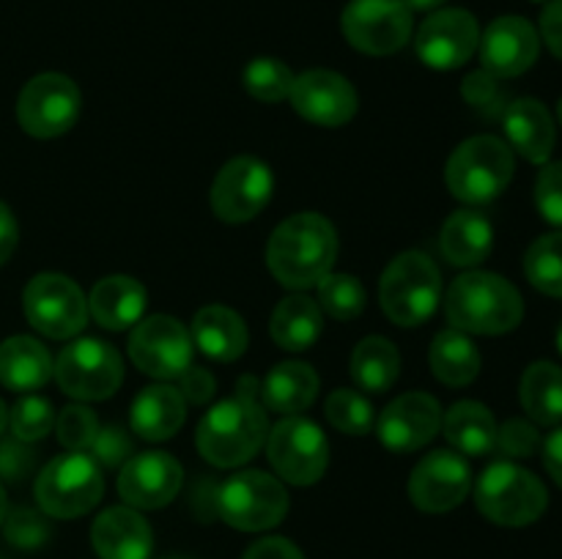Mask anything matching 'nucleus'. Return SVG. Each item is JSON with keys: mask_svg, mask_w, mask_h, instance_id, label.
<instances>
[{"mask_svg": "<svg viewBox=\"0 0 562 559\" xmlns=\"http://www.w3.org/2000/svg\"><path fill=\"white\" fill-rule=\"evenodd\" d=\"M327 420L333 427L349 436H366L373 427V406L366 395L355 392V389H333L327 395Z\"/></svg>", "mask_w": 562, "mask_h": 559, "instance_id": "nucleus-37", "label": "nucleus"}, {"mask_svg": "<svg viewBox=\"0 0 562 559\" xmlns=\"http://www.w3.org/2000/svg\"><path fill=\"white\" fill-rule=\"evenodd\" d=\"M481 64L497 80H510L530 69L541 53V36L525 16H499L481 33Z\"/></svg>", "mask_w": 562, "mask_h": 559, "instance_id": "nucleus-19", "label": "nucleus"}, {"mask_svg": "<svg viewBox=\"0 0 562 559\" xmlns=\"http://www.w3.org/2000/svg\"><path fill=\"white\" fill-rule=\"evenodd\" d=\"M475 504L499 526H527L543 515L549 504L547 486L514 460H497L481 475Z\"/></svg>", "mask_w": 562, "mask_h": 559, "instance_id": "nucleus-6", "label": "nucleus"}, {"mask_svg": "<svg viewBox=\"0 0 562 559\" xmlns=\"http://www.w3.org/2000/svg\"><path fill=\"white\" fill-rule=\"evenodd\" d=\"M190 338L209 360L234 362L245 354L250 334L239 312L223 305H209L195 312Z\"/></svg>", "mask_w": 562, "mask_h": 559, "instance_id": "nucleus-26", "label": "nucleus"}, {"mask_svg": "<svg viewBox=\"0 0 562 559\" xmlns=\"http://www.w3.org/2000/svg\"><path fill=\"white\" fill-rule=\"evenodd\" d=\"M11 433L22 442H38L55 427V409L42 395H25L9 411Z\"/></svg>", "mask_w": 562, "mask_h": 559, "instance_id": "nucleus-39", "label": "nucleus"}, {"mask_svg": "<svg viewBox=\"0 0 562 559\" xmlns=\"http://www.w3.org/2000/svg\"><path fill=\"white\" fill-rule=\"evenodd\" d=\"M5 422H9V411H5V406H3V400H0V433H3V427H5Z\"/></svg>", "mask_w": 562, "mask_h": 559, "instance_id": "nucleus-54", "label": "nucleus"}, {"mask_svg": "<svg viewBox=\"0 0 562 559\" xmlns=\"http://www.w3.org/2000/svg\"><path fill=\"white\" fill-rule=\"evenodd\" d=\"M322 307L305 294H291L274 307L269 332L272 340L285 351H305L322 338Z\"/></svg>", "mask_w": 562, "mask_h": 559, "instance_id": "nucleus-31", "label": "nucleus"}, {"mask_svg": "<svg viewBox=\"0 0 562 559\" xmlns=\"http://www.w3.org/2000/svg\"><path fill=\"white\" fill-rule=\"evenodd\" d=\"M316 395L318 376L305 362H280L267 373L261 384L263 406L283 417H294L311 409Z\"/></svg>", "mask_w": 562, "mask_h": 559, "instance_id": "nucleus-29", "label": "nucleus"}, {"mask_svg": "<svg viewBox=\"0 0 562 559\" xmlns=\"http://www.w3.org/2000/svg\"><path fill=\"white\" fill-rule=\"evenodd\" d=\"M53 376V356L38 340L16 334L0 343V384L14 392H33Z\"/></svg>", "mask_w": 562, "mask_h": 559, "instance_id": "nucleus-27", "label": "nucleus"}, {"mask_svg": "<svg viewBox=\"0 0 562 559\" xmlns=\"http://www.w3.org/2000/svg\"><path fill=\"white\" fill-rule=\"evenodd\" d=\"M258 395L261 389H258L256 378L245 376L234 398L220 400L214 409L203 414L195 444L198 453L209 464L220 466V469H234V466L247 464L263 447L269 425L267 411L258 403Z\"/></svg>", "mask_w": 562, "mask_h": 559, "instance_id": "nucleus-1", "label": "nucleus"}, {"mask_svg": "<svg viewBox=\"0 0 562 559\" xmlns=\"http://www.w3.org/2000/svg\"><path fill=\"white\" fill-rule=\"evenodd\" d=\"M442 427V406L428 392L398 395L379 417V438L393 453L426 447Z\"/></svg>", "mask_w": 562, "mask_h": 559, "instance_id": "nucleus-21", "label": "nucleus"}, {"mask_svg": "<svg viewBox=\"0 0 562 559\" xmlns=\"http://www.w3.org/2000/svg\"><path fill=\"white\" fill-rule=\"evenodd\" d=\"M132 449H135V444H132V436L126 427L104 425L99 427L97 438H93L91 458L99 466H104V469H119V466H124L132 458Z\"/></svg>", "mask_w": 562, "mask_h": 559, "instance_id": "nucleus-42", "label": "nucleus"}, {"mask_svg": "<svg viewBox=\"0 0 562 559\" xmlns=\"http://www.w3.org/2000/svg\"><path fill=\"white\" fill-rule=\"evenodd\" d=\"M294 85V71L278 58H256L245 69V88L258 102H283Z\"/></svg>", "mask_w": 562, "mask_h": 559, "instance_id": "nucleus-38", "label": "nucleus"}, {"mask_svg": "<svg viewBox=\"0 0 562 559\" xmlns=\"http://www.w3.org/2000/svg\"><path fill=\"white\" fill-rule=\"evenodd\" d=\"M272 170L258 157H236L223 164L212 184V212L223 223H247L272 197Z\"/></svg>", "mask_w": 562, "mask_h": 559, "instance_id": "nucleus-15", "label": "nucleus"}, {"mask_svg": "<svg viewBox=\"0 0 562 559\" xmlns=\"http://www.w3.org/2000/svg\"><path fill=\"white\" fill-rule=\"evenodd\" d=\"M461 93H464V99L472 104V107L486 110L497 102L503 91H499L497 77H492L488 71L481 69V71H472V75L467 77L464 85H461Z\"/></svg>", "mask_w": 562, "mask_h": 559, "instance_id": "nucleus-46", "label": "nucleus"}, {"mask_svg": "<svg viewBox=\"0 0 562 559\" xmlns=\"http://www.w3.org/2000/svg\"><path fill=\"white\" fill-rule=\"evenodd\" d=\"M481 44V25L467 9H439L415 36L417 58L439 71L464 66Z\"/></svg>", "mask_w": 562, "mask_h": 559, "instance_id": "nucleus-16", "label": "nucleus"}, {"mask_svg": "<svg viewBox=\"0 0 562 559\" xmlns=\"http://www.w3.org/2000/svg\"><path fill=\"white\" fill-rule=\"evenodd\" d=\"M431 373L448 387H467L481 373V351L461 329H442L428 351Z\"/></svg>", "mask_w": 562, "mask_h": 559, "instance_id": "nucleus-32", "label": "nucleus"}, {"mask_svg": "<svg viewBox=\"0 0 562 559\" xmlns=\"http://www.w3.org/2000/svg\"><path fill=\"white\" fill-rule=\"evenodd\" d=\"M492 247L494 228L483 214L461 208V212L450 214L448 223L442 225L439 250H442L445 261L453 266H477L481 261H486Z\"/></svg>", "mask_w": 562, "mask_h": 559, "instance_id": "nucleus-28", "label": "nucleus"}, {"mask_svg": "<svg viewBox=\"0 0 562 559\" xmlns=\"http://www.w3.org/2000/svg\"><path fill=\"white\" fill-rule=\"evenodd\" d=\"M245 559H305L300 548L285 537H263L256 546L247 548Z\"/></svg>", "mask_w": 562, "mask_h": 559, "instance_id": "nucleus-48", "label": "nucleus"}, {"mask_svg": "<svg viewBox=\"0 0 562 559\" xmlns=\"http://www.w3.org/2000/svg\"><path fill=\"white\" fill-rule=\"evenodd\" d=\"M58 387L77 400H104L124 381V362L110 343L80 338L64 345L53 365Z\"/></svg>", "mask_w": 562, "mask_h": 559, "instance_id": "nucleus-9", "label": "nucleus"}, {"mask_svg": "<svg viewBox=\"0 0 562 559\" xmlns=\"http://www.w3.org/2000/svg\"><path fill=\"white\" fill-rule=\"evenodd\" d=\"M5 540L16 548H38L49 540V524L38 510L16 507L3 518Z\"/></svg>", "mask_w": 562, "mask_h": 559, "instance_id": "nucleus-41", "label": "nucleus"}, {"mask_svg": "<svg viewBox=\"0 0 562 559\" xmlns=\"http://www.w3.org/2000/svg\"><path fill=\"white\" fill-rule=\"evenodd\" d=\"M91 543L99 559H148L151 526L135 507H108L91 526Z\"/></svg>", "mask_w": 562, "mask_h": 559, "instance_id": "nucleus-22", "label": "nucleus"}, {"mask_svg": "<svg viewBox=\"0 0 562 559\" xmlns=\"http://www.w3.org/2000/svg\"><path fill=\"white\" fill-rule=\"evenodd\" d=\"M318 288V301L324 312H329L338 321H351L366 310V288L355 274H333L329 272Z\"/></svg>", "mask_w": 562, "mask_h": 559, "instance_id": "nucleus-36", "label": "nucleus"}, {"mask_svg": "<svg viewBox=\"0 0 562 559\" xmlns=\"http://www.w3.org/2000/svg\"><path fill=\"white\" fill-rule=\"evenodd\" d=\"M179 381H181L179 392L184 395V400H190V403L195 406L209 403V400L214 398V389H217V381H214V376L206 370V367L192 365L190 370L181 373Z\"/></svg>", "mask_w": 562, "mask_h": 559, "instance_id": "nucleus-47", "label": "nucleus"}, {"mask_svg": "<svg viewBox=\"0 0 562 559\" xmlns=\"http://www.w3.org/2000/svg\"><path fill=\"white\" fill-rule=\"evenodd\" d=\"M16 241H20V228H16V219L11 214V208L0 201V266L11 258V252L16 250Z\"/></svg>", "mask_w": 562, "mask_h": 559, "instance_id": "nucleus-50", "label": "nucleus"}, {"mask_svg": "<svg viewBox=\"0 0 562 559\" xmlns=\"http://www.w3.org/2000/svg\"><path fill=\"white\" fill-rule=\"evenodd\" d=\"M130 360L146 376L173 381L192 367V338L179 318L148 316L132 329Z\"/></svg>", "mask_w": 562, "mask_h": 559, "instance_id": "nucleus-13", "label": "nucleus"}, {"mask_svg": "<svg viewBox=\"0 0 562 559\" xmlns=\"http://www.w3.org/2000/svg\"><path fill=\"white\" fill-rule=\"evenodd\" d=\"M82 110V93L66 75H38L25 82L16 99L20 126L33 137H58L77 124Z\"/></svg>", "mask_w": 562, "mask_h": 559, "instance_id": "nucleus-12", "label": "nucleus"}, {"mask_svg": "<svg viewBox=\"0 0 562 559\" xmlns=\"http://www.w3.org/2000/svg\"><path fill=\"white\" fill-rule=\"evenodd\" d=\"M401 373L398 349L387 338H362L351 354V378L360 389L373 395L387 392Z\"/></svg>", "mask_w": 562, "mask_h": 559, "instance_id": "nucleus-34", "label": "nucleus"}, {"mask_svg": "<svg viewBox=\"0 0 562 559\" xmlns=\"http://www.w3.org/2000/svg\"><path fill=\"white\" fill-rule=\"evenodd\" d=\"M214 510L234 529L263 532L285 518L289 493L269 471H239L214 491Z\"/></svg>", "mask_w": 562, "mask_h": 559, "instance_id": "nucleus-7", "label": "nucleus"}, {"mask_svg": "<svg viewBox=\"0 0 562 559\" xmlns=\"http://www.w3.org/2000/svg\"><path fill=\"white\" fill-rule=\"evenodd\" d=\"M503 129L510 151H519L527 162L547 164L558 142L552 113L538 99H516L503 110Z\"/></svg>", "mask_w": 562, "mask_h": 559, "instance_id": "nucleus-23", "label": "nucleus"}, {"mask_svg": "<svg viewBox=\"0 0 562 559\" xmlns=\"http://www.w3.org/2000/svg\"><path fill=\"white\" fill-rule=\"evenodd\" d=\"M541 447V433L527 420H508L497 427V449L505 458H532Z\"/></svg>", "mask_w": 562, "mask_h": 559, "instance_id": "nucleus-43", "label": "nucleus"}, {"mask_svg": "<svg viewBox=\"0 0 562 559\" xmlns=\"http://www.w3.org/2000/svg\"><path fill=\"white\" fill-rule=\"evenodd\" d=\"M470 488V464L453 449H437L426 455L409 477V499L423 513H448L459 507Z\"/></svg>", "mask_w": 562, "mask_h": 559, "instance_id": "nucleus-17", "label": "nucleus"}, {"mask_svg": "<svg viewBox=\"0 0 562 559\" xmlns=\"http://www.w3.org/2000/svg\"><path fill=\"white\" fill-rule=\"evenodd\" d=\"M514 151L494 135H477L461 142L448 159L445 181L453 197L470 206L492 203L514 179Z\"/></svg>", "mask_w": 562, "mask_h": 559, "instance_id": "nucleus-5", "label": "nucleus"}, {"mask_svg": "<svg viewBox=\"0 0 562 559\" xmlns=\"http://www.w3.org/2000/svg\"><path fill=\"white\" fill-rule=\"evenodd\" d=\"M289 99L302 118L318 126H344L357 113L355 85L329 69H311L294 77Z\"/></svg>", "mask_w": 562, "mask_h": 559, "instance_id": "nucleus-20", "label": "nucleus"}, {"mask_svg": "<svg viewBox=\"0 0 562 559\" xmlns=\"http://www.w3.org/2000/svg\"><path fill=\"white\" fill-rule=\"evenodd\" d=\"M340 27L360 53L393 55L412 38V11L404 0H351Z\"/></svg>", "mask_w": 562, "mask_h": 559, "instance_id": "nucleus-14", "label": "nucleus"}, {"mask_svg": "<svg viewBox=\"0 0 562 559\" xmlns=\"http://www.w3.org/2000/svg\"><path fill=\"white\" fill-rule=\"evenodd\" d=\"M36 466V453L22 438H0V480L20 482Z\"/></svg>", "mask_w": 562, "mask_h": 559, "instance_id": "nucleus-45", "label": "nucleus"}, {"mask_svg": "<svg viewBox=\"0 0 562 559\" xmlns=\"http://www.w3.org/2000/svg\"><path fill=\"white\" fill-rule=\"evenodd\" d=\"M445 312L453 329L467 334L514 332L525 318V301L516 285L492 272H464L445 296Z\"/></svg>", "mask_w": 562, "mask_h": 559, "instance_id": "nucleus-3", "label": "nucleus"}, {"mask_svg": "<svg viewBox=\"0 0 562 559\" xmlns=\"http://www.w3.org/2000/svg\"><path fill=\"white\" fill-rule=\"evenodd\" d=\"M184 482V469L168 453L132 455L119 475V493L130 507L159 510L176 499Z\"/></svg>", "mask_w": 562, "mask_h": 559, "instance_id": "nucleus-18", "label": "nucleus"}, {"mask_svg": "<svg viewBox=\"0 0 562 559\" xmlns=\"http://www.w3.org/2000/svg\"><path fill=\"white\" fill-rule=\"evenodd\" d=\"M543 464H547L552 480L562 488V427L549 433V438L543 442Z\"/></svg>", "mask_w": 562, "mask_h": 559, "instance_id": "nucleus-51", "label": "nucleus"}, {"mask_svg": "<svg viewBox=\"0 0 562 559\" xmlns=\"http://www.w3.org/2000/svg\"><path fill=\"white\" fill-rule=\"evenodd\" d=\"M267 453L272 469L291 486H313L324 477L329 464L327 436L316 422L305 417H283L269 431Z\"/></svg>", "mask_w": 562, "mask_h": 559, "instance_id": "nucleus-11", "label": "nucleus"}, {"mask_svg": "<svg viewBox=\"0 0 562 559\" xmlns=\"http://www.w3.org/2000/svg\"><path fill=\"white\" fill-rule=\"evenodd\" d=\"M532 3H543V0H532Z\"/></svg>", "mask_w": 562, "mask_h": 559, "instance_id": "nucleus-58", "label": "nucleus"}, {"mask_svg": "<svg viewBox=\"0 0 562 559\" xmlns=\"http://www.w3.org/2000/svg\"><path fill=\"white\" fill-rule=\"evenodd\" d=\"M541 36L547 47L562 60V0H552L541 14Z\"/></svg>", "mask_w": 562, "mask_h": 559, "instance_id": "nucleus-49", "label": "nucleus"}, {"mask_svg": "<svg viewBox=\"0 0 562 559\" xmlns=\"http://www.w3.org/2000/svg\"><path fill=\"white\" fill-rule=\"evenodd\" d=\"M445 438L461 455H492L497 449V420L477 400H459L442 420Z\"/></svg>", "mask_w": 562, "mask_h": 559, "instance_id": "nucleus-30", "label": "nucleus"}, {"mask_svg": "<svg viewBox=\"0 0 562 559\" xmlns=\"http://www.w3.org/2000/svg\"><path fill=\"white\" fill-rule=\"evenodd\" d=\"M558 118H560V124H562V99H560V104H558Z\"/></svg>", "mask_w": 562, "mask_h": 559, "instance_id": "nucleus-56", "label": "nucleus"}, {"mask_svg": "<svg viewBox=\"0 0 562 559\" xmlns=\"http://www.w3.org/2000/svg\"><path fill=\"white\" fill-rule=\"evenodd\" d=\"M146 288L135 277H126V274L99 280L91 290V299H88L93 321L104 329H113V332L135 327L143 312H146Z\"/></svg>", "mask_w": 562, "mask_h": 559, "instance_id": "nucleus-24", "label": "nucleus"}, {"mask_svg": "<svg viewBox=\"0 0 562 559\" xmlns=\"http://www.w3.org/2000/svg\"><path fill=\"white\" fill-rule=\"evenodd\" d=\"M558 351L562 354V323H560V329H558Z\"/></svg>", "mask_w": 562, "mask_h": 559, "instance_id": "nucleus-55", "label": "nucleus"}, {"mask_svg": "<svg viewBox=\"0 0 562 559\" xmlns=\"http://www.w3.org/2000/svg\"><path fill=\"white\" fill-rule=\"evenodd\" d=\"M36 502L44 515L77 518L99 504L104 493L102 469L91 455L66 453L49 460L36 477Z\"/></svg>", "mask_w": 562, "mask_h": 559, "instance_id": "nucleus-8", "label": "nucleus"}, {"mask_svg": "<svg viewBox=\"0 0 562 559\" xmlns=\"http://www.w3.org/2000/svg\"><path fill=\"white\" fill-rule=\"evenodd\" d=\"M22 307H25L27 323L53 340L75 338L88 321V299L82 296L80 285L66 274H36L25 285Z\"/></svg>", "mask_w": 562, "mask_h": 559, "instance_id": "nucleus-10", "label": "nucleus"}, {"mask_svg": "<svg viewBox=\"0 0 562 559\" xmlns=\"http://www.w3.org/2000/svg\"><path fill=\"white\" fill-rule=\"evenodd\" d=\"M168 559H187V557H168Z\"/></svg>", "mask_w": 562, "mask_h": 559, "instance_id": "nucleus-57", "label": "nucleus"}, {"mask_svg": "<svg viewBox=\"0 0 562 559\" xmlns=\"http://www.w3.org/2000/svg\"><path fill=\"white\" fill-rule=\"evenodd\" d=\"M384 316L398 327H420L437 312L442 299V274L420 250L401 252L379 283Z\"/></svg>", "mask_w": 562, "mask_h": 559, "instance_id": "nucleus-4", "label": "nucleus"}, {"mask_svg": "<svg viewBox=\"0 0 562 559\" xmlns=\"http://www.w3.org/2000/svg\"><path fill=\"white\" fill-rule=\"evenodd\" d=\"M536 206L547 223L562 228V162L543 164L536 181Z\"/></svg>", "mask_w": 562, "mask_h": 559, "instance_id": "nucleus-44", "label": "nucleus"}, {"mask_svg": "<svg viewBox=\"0 0 562 559\" xmlns=\"http://www.w3.org/2000/svg\"><path fill=\"white\" fill-rule=\"evenodd\" d=\"M5 513H9V502H5V491H3V482H0V524H3Z\"/></svg>", "mask_w": 562, "mask_h": 559, "instance_id": "nucleus-53", "label": "nucleus"}, {"mask_svg": "<svg viewBox=\"0 0 562 559\" xmlns=\"http://www.w3.org/2000/svg\"><path fill=\"white\" fill-rule=\"evenodd\" d=\"M55 431H58V442L69 453H82L97 438L99 420L88 406H66L58 420H55Z\"/></svg>", "mask_w": 562, "mask_h": 559, "instance_id": "nucleus-40", "label": "nucleus"}, {"mask_svg": "<svg viewBox=\"0 0 562 559\" xmlns=\"http://www.w3.org/2000/svg\"><path fill=\"white\" fill-rule=\"evenodd\" d=\"M409 11H439L448 0H404Z\"/></svg>", "mask_w": 562, "mask_h": 559, "instance_id": "nucleus-52", "label": "nucleus"}, {"mask_svg": "<svg viewBox=\"0 0 562 559\" xmlns=\"http://www.w3.org/2000/svg\"><path fill=\"white\" fill-rule=\"evenodd\" d=\"M525 274L532 288L562 299V233H547L532 241L525 255Z\"/></svg>", "mask_w": 562, "mask_h": 559, "instance_id": "nucleus-35", "label": "nucleus"}, {"mask_svg": "<svg viewBox=\"0 0 562 559\" xmlns=\"http://www.w3.org/2000/svg\"><path fill=\"white\" fill-rule=\"evenodd\" d=\"M187 417V400L170 384H154L146 387L132 403L130 425L132 433L148 442H165V438L176 436L179 427L184 425Z\"/></svg>", "mask_w": 562, "mask_h": 559, "instance_id": "nucleus-25", "label": "nucleus"}, {"mask_svg": "<svg viewBox=\"0 0 562 559\" xmlns=\"http://www.w3.org/2000/svg\"><path fill=\"white\" fill-rule=\"evenodd\" d=\"M519 398L538 425L562 422V367L554 362H532L521 376Z\"/></svg>", "mask_w": 562, "mask_h": 559, "instance_id": "nucleus-33", "label": "nucleus"}, {"mask_svg": "<svg viewBox=\"0 0 562 559\" xmlns=\"http://www.w3.org/2000/svg\"><path fill=\"white\" fill-rule=\"evenodd\" d=\"M338 258V233L333 223L316 212L283 219L267 244L269 272L280 285L305 290L322 283Z\"/></svg>", "mask_w": 562, "mask_h": 559, "instance_id": "nucleus-2", "label": "nucleus"}]
</instances>
